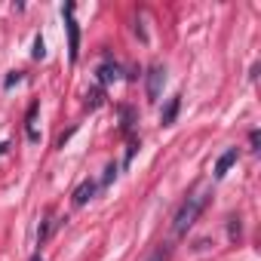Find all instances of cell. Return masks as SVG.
I'll use <instances>...</instances> for the list:
<instances>
[{"label": "cell", "mask_w": 261, "mask_h": 261, "mask_svg": "<svg viewBox=\"0 0 261 261\" xmlns=\"http://www.w3.org/2000/svg\"><path fill=\"white\" fill-rule=\"evenodd\" d=\"M206 203H209V197L206 194H197V197H188L185 203H181V209L175 212V221H172V230H175V237H185L194 224H197V218H200V212L206 209Z\"/></svg>", "instance_id": "6da1fadb"}, {"label": "cell", "mask_w": 261, "mask_h": 261, "mask_svg": "<svg viewBox=\"0 0 261 261\" xmlns=\"http://www.w3.org/2000/svg\"><path fill=\"white\" fill-rule=\"evenodd\" d=\"M74 4H65V25H68V53H71V65L77 62V56H80V25H77V19H74Z\"/></svg>", "instance_id": "7a4b0ae2"}, {"label": "cell", "mask_w": 261, "mask_h": 261, "mask_svg": "<svg viewBox=\"0 0 261 261\" xmlns=\"http://www.w3.org/2000/svg\"><path fill=\"white\" fill-rule=\"evenodd\" d=\"M163 83H166V68H163V65H151V71H148V98H151V101L160 98Z\"/></svg>", "instance_id": "3957f363"}, {"label": "cell", "mask_w": 261, "mask_h": 261, "mask_svg": "<svg viewBox=\"0 0 261 261\" xmlns=\"http://www.w3.org/2000/svg\"><path fill=\"white\" fill-rule=\"evenodd\" d=\"M237 157H240V154H237V148H227V151L215 160V178H224V175H227V169L237 163Z\"/></svg>", "instance_id": "277c9868"}, {"label": "cell", "mask_w": 261, "mask_h": 261, "mask_svg": "<svg viewBox=\"0 0 261 261\" xmlns=\"http://www.w3.org/2000/svg\"><path fill=\"white\" fill-rule=\"evenodd\" d=\"M71 197H74V206H86V203L95 197V181H89V178H86L83 185H77V191H74Z\"/></svg>", "instance_id": "5b68a950"}, {"label": "cell", "mask_w": 261, "mask_h": 261, "mask_svg": "<svg viewBox=\"0 0 261 261\" xmlns=\"http://www.w3.org/2000/svg\"><path fill=\"white\" fill-rule=\"evenodd\" d=\"M95 74H98V86L105 89L108 83H114V80L120 77V68H117V65H111V62H105V65H98V71H95Z\"/></svg>", "instance_id": "8992f818"}, {"label": "cell", "mask_w": 261, "mask_h": 261, "mask_svg": "<svg viewBox=\"0 0 261 261\" xmlns=\"http://www.w3.org/2000/svg\"><path fill=\"white\" fill-rule=\"evenodd\" d=\"M178 108H181V95H175V98H169V105H166V111H163V126H169V123H175V114H178Z\"/></svg>", "instance_id": "52a82bcc"}, {"label": "cell", "mask_w": 261, "mask_h": 261, "mask_svg": "<svg viewBox=\"0 0 261 261\" xmlns=\"http://www.w3.org/2000/svg\"><path fill=\"white\" fill-rule=\"evenodd\" d=\"M169 255H172V246H169V243H160V246L148 255V261H169Z\"/></svg>", "instance_id": "ba28073f"}, {"label": "cell", "mask_w": 261, "mask_h": 261, "mask_svg": "<svg viewBox=\"0 0 261 261\" xmlns=\"http://www.w3.org/2000/svg\"><path fill=\"white\" fill-rule=\"evenodd\" d=\"M101 95H105V92H101V86H95V89L86 95V98H89L86 105H89V108H98V105H101Z\"/></svg>", "instance_id": "9c48e42d"}, {"label": "cell", "mask_w": 261, "mask_h": 261, "mask_svg": "<svg viewBox=\"0 0 261 261\" xmlns=\"http://www.w3.org/2000/svg\"><path fill=\"white\" fill-rule=\"evenodd\" d=\"M46 56V46H43V37H37L34 40V59H43Z\"/></svg>", "instance_id": "30bf717a"}, {"label": "cell", "mask_w": 261, "mask_h": 261, "mask_svg": "<svg viewBox=\"0 0 261 261\" xmlns=\"http://www.w3.org/2000/svg\"><path fill=\"white\" fill-rule=\"evenodd\" d=\"M114 175H117V166L111 163V166L105 169V185H111V181H114Z\"/></svg>", "instance_id": "8fae6325"}, {"label": "cell", "mask_w": 261, "mask_h": 261, "mask_svg": "<svg viewBox=\"0 0 261 261\" xmlns=\"http://www.w3.org/2000/svg\"><path fill=\"white\" fill-rule=\"evenodd\" d=\"M19 80H22V74H19V71H13V74H10V77H7V89H10V86H13V83H19Z\"/></svg>", "instance_id": "7c38bea8"}, {"label": "cell", "mask_w": 261, "mask_h": 261, "mask_svg": "<svg viewBox=\"0 0 261 261\" xmlns=\"http://www.w3.org/2000/svg\"><path fill=\"white\" fill-rule=\"evenodd\" d=\"M240 237V224H237V218H230V240H237Z\"/></svg>", "instance_id": "4fadbf2b"}, {"label": "cell", "mask_w": 261, "mask_h": 261, "mask_svg": "<svg viewBox=\"0 0 261 261\" xmlns=\"http://www.w3.org/2000/svg\"><path fill=\"white\" fill-rule=\"evenodd\" d=\"M7 148H10V145H7V142H4V145H0V154H4V151H7Z\"/></svg>", "instance_id": "5bb4252c"}, {"label": "cell", "mask_w": 261, "mask_h": 261, "mask_svg": "<svg viewBox=\"0 0 261 261\" xmlns=\"http://www.w3.org/2000/svg\"><path fill=\"white\" fill-rule=\"evenodd\" d=\"M31 261H43V258H31Z\"/></svg>", "instance_id": "9a60e30c"}]
</instances>
